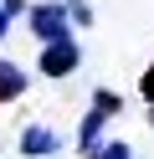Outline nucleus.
<instances>
[{"mask_svg":"<svg viewBox=\"0 0 154 159\" xmlns=\"http://www.w3.org/2000/svg\"><path fill=\"white\" fill-rule=\"evenodd\" d=\"M26 26H31V36H36L41 46L72 36V21H67V5H62V0H36V5H26Z\"/></svg>","mask_w":154,"mask_h":159,"instance_id":"nucleus-1","label":"nucleus"},{"mask_svg":"<svg viewBox=\"0 0 154 159\" xmlns=\"http://www.w3.org/2000/svg\"><path fill=\"white\" fill-rule=\"evenodd\" d=\"M77 67H82V46H77V36H67V41H51V46H41V57H36V72H41V77H51V82L72 77Z\"/></svg>","mask_w":154,"mask_h":159,"instance_id":"nucleus-2","label":"nucleus"},{"mask_svg":"<svg viewBox=\"0 0 154 159\" xmlns=\"http://www.w3.org/2000/svg\"><path fill=\"white\" fill-rule=\"evenodd\" d=\"M21 154H26V159H51V154H57V149H62V134H57V128H51V123H26V128H21Z\"/></svg>","mask_w":154,"mask_h":159,"instance_id":"nucleus-3","label":"nucleus"},{"mask_svg":"<svg viewBox=\"0 0 154 159\" xmlns=\"http://www.w3.org/2000/svg\"><path fill=\"white\" fill-rule=\"evenodd\" d=\"M26 67L21 62H10V57H0V103H16L21 93H26Z\"/></svg>","mask_w":154,"mask_h":159,"instance_id":"nucleus-4","label":"nucleus"},{"mask_svg":"<svg viewBox=\"0 0 154 159\" xmlns=\"http://www.w3.org/2000/svg\"><path fill=\"white\" fill-rule=\"evenodd\" d=\"M92 108H98L103 118H118L123 113V98L113 93V87H98V93H92Z\"/></svg>","mask_w":154,"mask_h":159,"instance_id":"nucleus-5","label":"nucleus"},{"mask_svg":"<svg viewBox=\"0 0 154 159\" xmlns=\"http://www.w3.org/2000/svg\"><path fill=\"white\" fill-rule=\"evenodd\" d=\"M62 5H67L72 26H92V0H62Z\"/></svg>","mask_w":154,"mask_h":159,"instance_id":"nucleus-6","label":"nucleus"},{"mask_svg":"<svg viewBox=\"0 0 154 159\" xmlns=\"http://www.w3.org/2000/svg\"><path fill=\"white\" fill-rule=\"evenodd\" d=\"M98 159H133V144H123V139H103V154Z\"/></svg>","mask_w":154,"mask_h":159,"instance_id":"nucleus-7","label":"nucleus"},{"mask_svg":"<svg viewBox=\"0 0 154 159\" xmlns=\"http://www.w3.org/2000/svg\"><path fill=\"white\" fill-rule=\"evenodd\" d=\"M0 5H5V16H10V21H21V16H26V0H0Z\"/></svg>","mask_w":154,"mask_h":159,"instance_id":"nucleus-8","label":"nucleus"},{"mask_svg":"<svg viewBox=\"0 0 154 159\" xmlns=\"http://www.w3.org/2000/svg\"><path fill=\"white\" fill-rule=\"evenodd\" d=\"M139 93H144V103H154V67L144 72V82H139Z\"/></svg>","mask_w":154,"mask_h":159,"instance_id":"nucleus-9","label":"nucleus"},{"mask_svg":"<svg viewBox=\"0 0 154 159\" xmlns=\"http://www.w3.org/2000/svg\"><path fill=\"white\" fill-rule=\"evenodd\" d=\"M10 36V16H5V5H0V41Z\"/></svg>","mask_w":154,"mask_h":159,"instance_id":"nucleus-10","label":"nucleus"},{"mask_svg":"<svg viewBox=\"0 0 154 159\" xmlns=\"http://www.w3.org/2000/svg\"><path fill=\"white\" fill-rule=\"evenodd\" d=\"M149 128H154V103H149Z\"/></svg>","mask_w":154,"mask_h":159,"instance_id":"nucleus-11","label":"nucleus"}]
</instances>
